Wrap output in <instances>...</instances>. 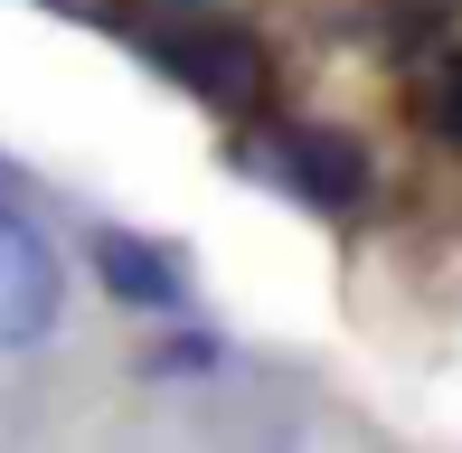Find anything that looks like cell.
Listing matches in <instances>:
<instances>
[{"label": "cell", "instance_id": "obj_1", "mask_svg": "<svg viewBox=\"0 0 462 453\" xmlns=\"http://www.w3.org/2000/svg\"><path fill=\"white\" fill-rule=\"evenodd\" d=\"M67 312V274H57V245L38 236L19 208H0V349H38Z\"/></svg>", "mask_w": 462, "mask_h": 453}, {"label": "cell", "instance_id": "obj_2", "mask_svg": "<svg viewBox=\"0 0 462 453\" xmlns=\"http://www.w3.org/2000/svg\"><path fill=\"white\" fill-rule=\"evenodd\" d=\"M161 67H171L199 105L236 114V105H255V95H264V38H255V29H180L171 48H161Z\"/></svg>", "mask_w": 462, "mask_h": 453}, {"label": "cell", "instance_id": "obj_3", "mask_svg": "<svg viewBox=\"0 0 462 453\" xmlns=\"http://www.w3.org/2000/svg\"><path fill=\"white\" fill-rule=\"evenodd\" d=\"M86 255H95L104 293H114L123 312H180V302H189L180 255H171V245H152V236H133V226H95Z\"/></svg>", "mask_w": 462, "mask_h": 453}, {"label": "cell", "instance_id": "obj_4", "mask_svg": "<svg viewBox=\"0 0 462 453\" xmlns=\"http://www.w3.org/2000/svg\"><path fill=\"white\" fill-rule=\"evenodd\" d=\"M264 161H274V180H283V190H302L311 208H359V190H368L359 133H283Z\"/></svg>", "mask_w": 462, "mask_h": 453}, {"label": "cell", "instance_id": "obj_5", "mask_svg": "<svg viewBox=\"0 0 462 453\" xmlns=\"http://www.w3.org/2000/svg\"><path fill=\"white\" fill-rule=\"evenodd\" d=\"M199 368H217V340L189 331V340H161L152 359H142V378H199Z\"/></svg>", "mask_w": 462, "mask_h": 453}, {"label": "cell", "instance_id": "obj_6", "mask_svg": "<svg viewBox=\"0 0 462 453\" xmlns=\"http://www.w3.org/2000/svg\"><path fill=\"white\" fill-rule=\"evenodd\" d=\"M434 133H444L453 152H462V57H453L444 76H434Z\"/></svg>", "mask_w": 462, "mask_h": 453}]
</instances>
